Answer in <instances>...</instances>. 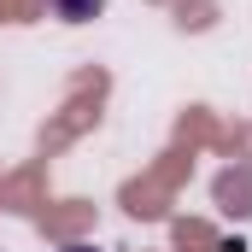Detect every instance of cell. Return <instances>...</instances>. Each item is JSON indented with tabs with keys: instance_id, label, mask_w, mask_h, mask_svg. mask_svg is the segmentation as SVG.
<instances>
[{
	"instance_id": "obj_2",
	"label": "cell",
	"mask_w": 252,
	"mask_h": 252,
	"mask_svg": "<svg viewBox=\"0 0 252 252\" xmlns=\"http://www.w3.org/2000/svg\"><path fill=\"white\" fill-rule=\"evenodd\" d=\"M64 252H100V247H64Z\"/></svg>"
},
{
	"instance_id": "obj_1",
	"label": "cell",
	"mask_w": 252,
	"mask_h": 252,
	"mask_svg": "<svg viewBox=\"0 0 252 252\" xmlns=\"http://www.w3.org/2000/svg\"><path fill=\"white\" fill-rule=\"evenodd\" d=\"M106 0H53V18H64V24H82V18H94Z\"/></svg>"
}]
</instances>
